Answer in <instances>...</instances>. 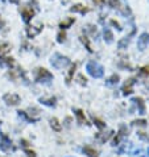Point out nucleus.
Wrapping results in <instances>:
<instances>
[{"mask_svg":"<svg viewBox=\"0 0 149 157\" xmlns=\"http://www.w3.org/2000/svg\"><path fill=\"white\" fill-rule=\"evenodd\" d=\"M112 38H113V36H112L111 30H109V29L104 30V40H106V42L107 44H111L112 42Z\"/></svg>","mask_w":149,"mask_h":157,"instance_id":"4468645a","label":"nucleus"},{"mask_svg":"<svg viewBox=\"0 0 149 157\" xmlns=\"http://www.w3.org/2000/svg\"><path fill=\"white\" fill-rule=\"evenodd\" d=\"M135 85V79H128L124 83V86H123V94L124 95H129L131 93H132V87Z\"/></svg>","mask_w":149,"mask_h":157,"instance_id":"6e6552de","label":"nucleus"},{"mask_svg":"<svg viewBox=\"0 0 149 157\" xmlns=\"http://www.w3.org/2000/svg\"><path fill=\"white\" fill-rule=\"evenodd\" d=\"M94 123L96 124V127L100 128V129L106 127V123H103V121H102V120H99V119H95V117H94Z\"/></svg>","mask_w":149,"mask_h":157,"instance_id":"dca6fc26","label":"nucleus"},{"mask_svg":"<svg viewBox=\"0 0 149 157\" xmlns=\"http://www.w3.org/2000/svg\"><path fill=\"white\" fill-rule=\"evenodd\" d=\"M50 125H52V128H53L54 131H57V132H59V131L62 129V125H61V123L58 121V119H55V117L50 119Z\"/></svg>","mask_w":149,"mask_h":157,"instance_id":"9d476101","label":"nucleus"},{"mask_svg":"<svg viewBox=\"0 0 149 157\" xmlns=\"http://www.w3.org/2000/svg\"><path fill=\"white\" fill-rule=\"evenodd\" d=\"M74 71H75V65H73V66H71V70H70V74H69V77H67V83L70 82V79H71V75L74 74Z\"/></svg>","mask_w":149,"mask_h":157,"instance_id":"a211bd4d","label":"nucleus"},{"mask_svg":"<svg viewBox=\"0 0 149 157\" xmlns=\"http://www.w3.org/2000/svg\"><path fill=\"white\" fill-rule=\"evenodd\" d=\"M50 63L53 65L55 69L61 70V69H63V67L67 66V65L70 63V61H69L67 57H63V56H61V54H54L53 57H52Z\"/></svg>","mask_w":149,"mask_h":157,"instance_id":"f03ea898","label":"nucleus"},{"mask_svg":"<svg viewBox=\"0 0 149 157\" xmlns=\"http://www.w3.org/2000/svg\"><path fill=\"white\" fill-rule=\"evenodd\" d=\"M141 74H149V67H148V66L143 67V69H141Z\"/></svg>","mask_w":149,"mask_h":157,"instance_id":"412c9836","label":"nucleus"},{"mask_svg":"<svg viewBox=\"0 0 149 157\" xmlns=\"http://www.w3.org/2000/svg\"><path fill=\"white\" fill-rule=\"evenodd\" d=\"M135 124H137V125H145V121L144 120H136V121H133Z\"/></svg>","mask_w":149,"mask_h":157,"instance_id":"aec40b11","label":"nucleus"},{"mask_svg":"<svg viewBox=\"0 0 149 157\" xmlns=\"http://www.w3.org/2000/svg\"><path fill=\"white\" fill-rule=\"evenodd\" d=\"M148 44H149V34H148V33L141 34V36H140V38H139V41H137L139 49H140V50H144Z\"/></svg>","mask_w":149,"mask_h":157,"instance_id":"423d86ee","label":"nucleus"},{"mask_svg":"<svg viewBox=\"0 0 149 157\" xmlns=\"http://www.w3.org/2000/svg\"><path fill=\"white\" fill-rule=\"evenodd\" d=\"M25 152H27V155H28V157H36V153H34V152L33 151H25Z\"/></svg>","mask_w":149,"mask_h":157,"instance_id":"6ab92c4d","label":"nucleus"},{"mask_svg":"<svg viewBox=\"0 0 149 157\" xmlns=\"http://www.w3.org/2000/svg\"><path fill=\"white\" fill-rule=\"evenodd\" d=\"M8 50H10V45L8 44H4V45L0 46V54H6Z\"/></svg>","mask_w":149,"mask_h":157,"instance_id":"f3484780","label":"nucleus"},{"mask_svg":"<svg viewBox=\"0 0 149 157\" xmlns=\"http://www.w3.org/2000/svg\"><path fill=\"white\" fill-rule=\"evenodd\" d=\"M144 157H149V148H148V151H147V156H144Z\"/></svg>","mask_w":149,"mask_h":157,"instance_id":"5701e85b","label":"nucleus"},{"mask_svg":"<svg viewBox=\"0 0 149 157\" xmlns=\"http://www.w3.org/2000/svg\"><path fill=\"white\" fill-rule=\"evenodd\" d=\"M23 16H24V20H25V21H29V19L33 16V11L24 8V10H23Z\"/></svg>","mask_w":149,"mask_h":157,"instance_id":"ddd939ff","label":"nucleus"},{"mask_svg":"<svg viewBox=\"0 0 149 157\" xmlns=\"http://www.w3.org/2000/svg\"><path fill=\"white\" fill-rule=\"evenodd\" d=\"M127 135H128V132H127V128L123 125V127L120 128V131H119V133H117V136L115 137V140H113V145H115V147L119 145V143L127 136Z\"/></svg>","mask_w":149,"mask_h":157,"instance_id":"0eeeda50","label":"nucleus"},{"mask_svg":"<svg viewBox=\"0 0 149 157\" xmlns=\"http://www.w3.org/2000/svg\"><path fill=\"white\" fill-rule=\"evenodd\" d=\"M86 70H87V73H89L91 77H94V78H102L103 74H104L103 67L100 66L98 62H94V61H91V62L87 63Z\"/></svg>","mask_w":149,"mask_h":157,"instance_id":"f257e3e1","label":"nucleus"},{"mask_svg":"<svg viewBox=\"0 0 149 157\" xmlns=\"http://www.w3.org/2000/svg\"><path fill=\"white\" fill-rule=\"evenodd\" d=\"M36 81L40 83H50V81H53V75L46 70V69H37L36 71Z\"/></svg>","mask_w":149,"mask_h":157,"instance_id":"7ed1b4c3","label":"nucleus"},{"mask_svg":"<svg viewBox=\"0 0 149 157\" xmlns=\"http://www.w3.org/2000/svg\"><path fill=\"white\" fill-rule=\"evenodd\" d=\"M75 115H77V117H78V121H79V124H86V123H87L86 117H85V115H83V111L77 110V111H75Z\"/></svg>","mask_w":149,"mask_h":157,"instance_id":"f8f14e48","label":"nucleus"},{"mask_svg":"<svg viewBox=\"0 0 149 157\" xmlns=\"http://www.w3.org/2000/svg\"><path fill=\"white\" fill-rule=\"evenodd\" d=\"M117 3H119L117 0H109V4H111L112 7H116V6H117Z\"/></svg>","mask_w":149,"mask_h":157,"instance_id":"4be33fe9","label":"nucleus"},{"mask_svg":"<svg viewBox=\"0 0 149 157\" xmlns=\"http://www.w3.org/2000/svg\"><path fill=\"white\" fill-rule=\"evenodd\" d=\"M12 147V141L11 139L7 136V135L2 133V139H0V149H2L3 152H8L11 149Z\"/></svg>","mask_w":149,"mask_h":157,"instance_id":"39448f33","label":"nucleus"},{"mask_svg":"<svg viewBox=\"0 0 149 157\" xmlns=\"http://www.w3.org/2000/svg\"><path fill=\"white\" fill-rule=\"evenodd\" d=\"M40 102L42 104H45V106H49V107H54L55 106V102H57V99L54 97H52L49 99H46V98H41L40 99Z\"/></svg>","mask_w":149,"mask_h":157,"instance_id":"1a4fd4ad","label":"nucleus"},{"mask_svg":"<svg viewBox=\"0 0 149 157\" xmlns=\"http://www.w3.org/2000/svg\"><path fill=\"white\" fill-rule=\"evenodd\" d=\"M83 152H85L89 157H98V152H96L94 148H91V147H85L83 148Z\"/></svg>","mask_w":149,"mask_h":157,"instance_id":"9b49d317","label":"nucleus"},{"mask_svg":"<svg viewBox=\"0 0 149 157\" xmlns=\"http://www.w3.org/2000/svg\"><path fill=\"white\" fill-rule=\"evenodd\" d=\"M117 82H119V75H112V77L108 79L107 85H115V83H117Z\"/></svg>","mask_w":149,"mask_h":157,"instance_id":"2eb2a0df","label":"nucleus"},{"mask_svg":"<svg viewBox=\"0 0 149 157\" xmlns=\"http://www.w3.org/2000/svg\"><path fill=\"white\" fill-rule=\"evenodd\" d=\"M3 99L8 106H17L20 103V97L17 94H6Z\"/></svg>","mask_w":149,"mask_h":157,"instance_id":"20e7f679","label":"nucleus"},{"mask_svg":"<svg viewBox=\"0 0 149 157\" xmlns=\"http://www.w3.org/2000/svg\"><path fill=\"white\" fill-rule=\"evenodd\" d=\"M10 2H12V3H19V0H10Z\"/></svg>","mask_w":149,"mask_h":157,"instance_id":"b1692460","label":"nucleus"}]
</instances>
